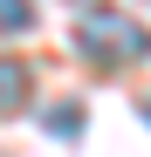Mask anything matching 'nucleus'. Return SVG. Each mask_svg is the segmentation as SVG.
I'll return each instance as SVG.
<instances>
[{"mask_svg":"<svg viewBox=\"0 0 151 157\" xmlns=\"http://www.w3.org/2000/svg\"><path fill=\"white\" fill-rule=\"evenodd\" d=\"M144 123H151V102H144Z\"/></svg>","mask_w":151,"mask_h":157,"instance_id":"nucleus-5","label":"nucleus"},{"mask_svg":"<svg viewBox=\"0 0 151 157\" xmlns=\"http://www.w3.org/2000/svg\"><path fill=\"white\" fill-rule=\"evenodd\" d=\"M21 96H28V68L0 55V116H7V109H21Z\"/></svg>","mask_w":151,"mask_h":157,"instance_id":"nucleus-2","label":"nucleus"},{"mask_svg":"<svg viewBox=\"0 0 151 157\" xmlns=\"http://www.w3.org/2000/svg\"><path fill=\"white\" fill-rule=\"evenodd\" d=\"M35 28V0H0V34H28Z\"/></svg>","mask_w":151,"mask_h":157,"instance_id":"nucleus-3","label":"nucleus"},{"mask_svg":"<svg viewBox=\"0 0 151 157\" xmlns=\"http://www.w3.org/2000/svg\"><path fill=\"white\" fill-rule=\"evenodd\" d=\"M76 123H83V109H76V102H62V109H55V137H76Z\"/></svg>","mask_w":151,"mask_h":157,"instance_id":"nucleus-4","label":"nucleus"},{"mask_svg":"<svg viewBox=\"0 0 151 157\" xmlns=\"http://www.w3.org/2000/svg\"><path fill=\"white\" fill-rule=\"evenodd\" d=\"M76 55L96 68H124V62H151V28L144 21H124L110 7H96L76 21Z\"/></svg>","mask_w":151,"mask_h":157,"instance_id":"nucleus-1","label":"nucleus"}]
</instances>
